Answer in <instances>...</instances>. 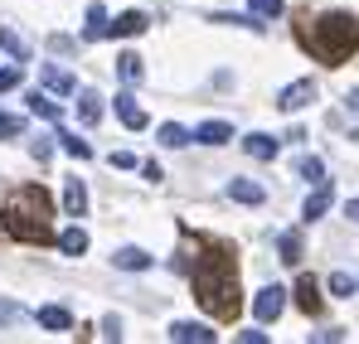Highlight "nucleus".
<instances>
[{"mask_svg": "<svg viewBox=\"0 0 359 344\" xmlns=\"http://www.w3.org/2000/svg\"><path fill=\"white\" fill-rule=\"evenodd\" d=\"M78 121L83 126H97L102 121V97L97 92H78Z\"/></svg>", "mask_w": 359, "mask_h": 344, "instance_id": "nucleus-17", "label": "nucleus"}, {"mask_svg": "<svg viewBox=\"0 0 359 344\" xmlns=\"http://www.w3.org/2000/svg\"><path fill=\"white\" fill-rule=\"evenodd\" d=\"M277 247H282V262H287V267H297V262H301V238H297V233H282Z\"/></svg>", "mask_w": 359, "mask_h": 344, "instance_id": "nucleus-26", "label": "nucleus"}, {"mask_svg": "<svg viewBox=\"0 0 359 344\" xmlns=\"http://www.w3.org/2000/svg\"><path fill=\"white\" fill-rule=\"evenodd\" d=\"M59 146L73 156V160H88V156H93V146H88L83 136H73V131H59Z\"/></svg>", "mask_w": 359, "mask_h": 344, "instance_id": "nucleus-24", "label": "nucleus"}, {"mask_svg": "<svg viewBox=\"0 0 359 344\" xmlns=\"http://www.w3.org/2000/svg\"><path fill=\"white\" fill-rule=\"evenodd\" d=\"M297 305L306 310V315H316V310H320V287H316L311 277H301V282H297Z\"/></svg>", "mask_w": 359, "mask_h": 344, "instance_id": "nucleus-19", "label": "nucleus"}, {"mask_svg": "<svg viewBox=\"0 0 359 344\" xmlns=\"http://www.w3.org/2000/svg\"><path fill=\"white\" fill-rule=\"evenodd\" d=\"M10 320H20V310H15V305H5V301H0V325H10Z\"/></svg>", "mask_w": 359, "mask_h": 344, "instance_id": "nucleus-35", "label": "nucleus"}, {"mask_svg": "<svg viewBox=\"0 0 359 344\" xmlns=\"http://www.w3.org/2000/svg\"><path fill=\"white\" fill-rule=\"evenodd\" d=\"M59 247L68 252V257H83V252H88V233H83V228H63L59 233Z\"/></svg>", "mask_w": 359, "mask_h": 344, "instance_id": "nucleus-22", "label": "nucleus"}, {"mask_svg": "<svg viewBox=\"0 0 359 344\" xmlns=\"http://www.w3.org/2000/svg\"><path fill=\"white\" fill-rule=\"evenodd\" d=\"M44 330H54V335H63V330H73V315L63 310V305H39V315H34Z\"/></svg>", "mask_w": 359, "mask_h": 344, "instance_id": "nucleus-12", "label": "nucleus"}, {"mask_svg": "<svg viewBox=\"0 0 359 344\" xmlns=\"http://www.w3.org/2000/svg\"><path fill=\"white\" fill-rule=\"evenodd\" d=\"M49 214H54V204H49L44 184H20L10 194L5 214H0V233H10L20 242H49L54 238V219Z\"/></svg>", "mask_w": 359, "mask_h": 344, "instance_id": "nucleus-2", "label": "nucleus"}, {"mask_svg": "<svg viewBox=\"0 0 359 344\" xmlns=\"http://www.w3.org/2000/svg\"><path fill=\"white\" fill-rule=\"evenodd\" d=\"M311 102H316V83H311V78H301V83H292V88H282V97H277L282 112H301V107H311Z\"/></svg>", "mask_w": 359, "mask_h": 344, "instance_id": "nucleus-5", "label": "nucleus"}, {"mask_svg": "<svg viewBox=\"0 0 359 344\" xmlns=\"http://www.w3.org/2000/svg\"><path fill=\"white\" fill-rule=\"evenodd\" d=\"M297 174H301V179H306V184H320V179H325V165H320L316 156H306V160H301V165H297Z\"/></svg>", "mask_w": 359, "mask_h": 344, "instance_id": "nucleus-27", "label": "nucleus"}, {"mask_svg": "<svg viewBox=\"0 0 359 344\" xmlns=\"http://www.w3.org/2000/svg\"><path fill=\"white\" fill-rule=\"evenodd\" d=\"M117 116H121L126 131H141V126H146V112H141V102H136L131 92H117Z\"/></svg>", "mask_w": 359, "mask_h": 344, "instance_id": "nucleus-9", "label": "nucleus"}, {"mask_svg": "<svg viewBox=\"0 0 359 344\" xmlns=\"http://www.w3.org/2000/svg\"><path fill=\"white\" fill-rule=\"evenodd\" d=\"M243 151H248L252 160H272V156H277V136H262V131H252V136H243Z\"/></svg>", "mask_w": 359, "mask_h": 344, "instance_id": "nucleus-13", "label": "nucleus"}, {"mask_svg": "<svg viewBox=\"0 0 359 344\" xmlns=\"http://www.w3.org/2000/svg\"><path fill=\"white\" fill-rule=\"evenodd\" d=\"M10 88H20V63L15 68H0V92H10Z\"/></svg>", "mask_w": 359, "mask_h": 344, "instance_id": "nucleus-31", "label": "nucleus"}, {"mask_svg": "<svg viewBox=\"0 0 359 344\" xmlns=\"http://www.w3.org/2000/svg\"><path fill=\"white\" fill-rule=\"evenodd\" d=\"M282 310H287V291L282 287H262L257 291V301H252V320H257V325H272Z\"/></svg>", "mask_w": 359, "mask_h": 344, "instance_id": "nucleus-4", "label": "nucleus"}, {"mask_svg": "<svg viewBox=\"0 0 359 344\" xmlns=\"http://www.w3.org/2000/svg\"><path fill=\"white\" fill-rule=\"evenodd\" d=\"M20 131H25V121H20V116L0 112V141H10V136H20Z\"/></svg>", "mask_w": 359, "mask_h": 344, "instance_id": "nucleus-29", "label": "nucleus"}, {"mask_svg": "<svg viewBox=\"0 0 359 344\" xmlns=\"http://www.w3.org/2000/svg\"><path fill=\"white\" fill-rule=\"evenodd\" d=\"M102 34H112V20H107V10H102V5H88V25H83V39H102Z\"/></svg>", "mask_w": 359, "mask_h": 344, "instance_id": "nucleus-15", "label": "nucleus"}, {"mask_svg": "<svg viewBox=\"0 0 359 344\" xmlns=\"http://www.w3.org/2000/svg\"><path fill=\"white\" fill-rule=\"evenodd\" d=\"M63 209L68 214H88V184L78 174H68V184H63Z\"/></svg>", "mask_w": 359, "mask_h": 344, "instance_id": "nucleus-11", "label": "nucleus"}, {"mask_svg": "<svg viewBox=\"0 0 359 344\" xmlns=\"http://www.w3.org/2000/svg\"><path fill=\"white\" fill-rule=\"evenodd\" d=\"M0 49L15 58V63H25V58H29V44H25V39H20L15 29H0Z\"/></svg>", "mask_w": 359, "mask_h": 344, "instance_id": "nucleus-23", "label": "nucleus"}, {"mask_svg": "<svg viewBox=\"0 0 359 344\" xmlns=\"http://www.w3.org/2000/svg\"><path fill=\"white\" fill-rule=\"evenodd\" d=\"M102 340H121V320H117V315L102 320Z\"/></svg>", "mask_w": 359, "mask_h": 344, "instance_id": "nucleus-32", "label": "nucleus"}, {"mask_svg": "<svg viewBox=\"0 0 359 344\" xmlns=\"http://www.w3.org/2000/svg\"><path fill=\"white\" fill-rule=\"evenodd\" d=\"M229 199H238V204H262V199H267V189H262V184H252V179H229Z\"/></svg>", "mask_w": 359, "mask_h": 344, "instance_id": "nucleus-14", "label": "nucleus"}, {"mask_svg": "<svg viewBox=\"0 0 359 344\" xmlns=\"http://www.w3.org/2000/svg\"><path fill=\"white\" fill-rule=\"evenodd\" d=\"M170 340H180V344H214V330L209 325H199V320H175L170 325Z\"/></svg>", "mask_w": 359, "mask_h": 344, "instance_id": "nucleus-8", "label": "nucleus"}, {"mask_svg": "<svg viewBox=\"0 0 359 344\" xmlns=\"http://www.w3.org/2000/svg\"><path fill=\"white\" fill-rule=\"evenodd\" d=\"M49 151H54V141H44V136H39V141H34V160H49Z\"/></svg>", "mask_w": 359, "mask_h": 344, "instance_id": "nucleus-34", "label": "nucleus"}, {"mask_svg": "<svg viewBox=\"0 0 359 344\" xmlns=\"http://www.w3.org/2000/svg\"><path fill=\"white\" fill-rule=\"evenodd\" d=\"M156 141H161V146H170V151H180V146H189V131H184L180 121H165V126L156 131Z\"/></svg>", "mask_w": 359, "mask_h": 344, "instance_id": "nucleus-21", "label": "nucleus"}, {"mask_svg": "<svg viewBox=\"0 0 359 344\" xmlns=\"http://www.w3.org/2000/svg\"><path fill=\"white\" fill-rule=\"evenodd\" d=\"M229 136H233V126H229V121H204V126L194 131V141H204V146H224Z\"/></svg>", "mask_w": 359, "mask_h": 344, "instance_id": "nucleus-18", "label": "nucleus"}, {"mask_svg": "<svg viewBox=\"0 0 359 344\" xmlns=\"http://www.w3.org/2000/svg\"><path fill=\"white\" fill-rule=\"evenodd\" d=\"M29 112L44 116V121H59V102H49L44 92H34V97H29Z\"/></svg>", "mask_w": 359, "mask_h": 344, "instance_id": "nucleus-25", "label": "nucleus"}, {"mask_svg": "<svg viewBox=\"0 0 359 344\" xmlns=\"http://www.w3.org/2000/svg\"><path fill=\"white\" fill-rule=\"evenodd\" d=\"M330 296H355V282H350L345 272H335V277H330Z\"/></svg>", "mask_w": 359, "mask_h": 344, "instance_id": "nucleus-30", "label": "nucleus"}, {"mask_svg": "<svg viewBox=\"0 0 359 344\" xmlns=\"http://www.w3.org/2000/svg\"><path fill=\"white\" fill-rule=\"evenodd\" d=\"M252 5V15H262V20H277L282 15V0H248Z\"/></svg>", "mask_w": 359, "mask_h": 344, "instance_id": "nucleus-28", "label": "nucleus"}, {"mask_svg": "<svg viewBox=\"0 0 359 344\" xmlns=\"http://www.w3.org/2000/svg\"><path fill=\"white\" fill-rule=\"evenodd\" d=\"M141 73H146L141 54H117V78L121 83H141Z\"/></svg>", "mask_w": 359, "mask_h": 344, "instance_id": "nucleus-20", "label": "nucleus"}, {"mask_svg": "<svg viewBox=\"0 0 359 344\" xmlns=\"http://www.w3.org/2000/svg\"><path fill=\"white\" fill-rule=\"evenodd\" d=\"M330 199H335V189H330V184L320 179V184H316V189L306 194V204H301V219H306V223H316V219H325V209H330Z\"/></svg>", "mask_w": 359, "mask_h": 344, "instance_id": "nucleus-7", "label": "nucleus"}, {"mask_svg": "<svg viewBox=\"0 0 359 344\" xmlns=\"http://www.w3.org/2000/svg\"><path fill=\"white\" fill-rule=\"evenodd\" d=\"M194 296L219 320H233L238 315V267H233V252L229 247H214V252L199 257V267H194Z\"/></svg>", "mask_w": 359, "mask_h": 344, "instance_id": "nucleus-1", "label": "nucleus"}, {"mask_svg": "<svg viewBox=\"0 0 359 344\" xmlns=\"http://www.w3.org/2000/svg\"><path fill=\"white\" fill-rule=\"evenodd\" d=\"M306 44L316 49L320 63H345V58L359 49V20L355 15H320L311 29H306Z\"/></svg>", "mask_w": 359, "mask_h": 344, "instance_id": "nucleus-3", "label": "nucleus"}, {"mask_svg": "<svg viewBox=\"0 0 359 344\" xmlns=\"http://www.w3.org/2000/svg\"><path fill=\"white\" fill-rule=\"evenodd\" d=\"M112 262H117L121 272H146V267H151V252H141V247H121V252H112Z\"/></svg>", "mask_w": 359, "mask_h": 344, "instance_id": "nucleus-16", "label": "nucleus"}, {"mask_svg": "<svg viewBox=\"0 0 359 344\" xmlns=\"http://www.w3.org/2000/svg\"><path fill=\"white\" fill-rule=\"evenodd\" d=\"M112 165H117V170H136V156H131V151H117Z\"/></svg>", "mask_w": 359, "mask_h": 344, "instance_id": "nucleus-33", "label": "nucleus"}, {"mask_svg": "<svg viewBox=\"0 0 359 344\" xmlns=\"http://www.w3.org/2000/svg\"><path fill=\"white\" fill-rule=\"evenodd\" d=\"M345 219H350V223H359V199H350V204H345Z\"/></svg>", "mask_w": 359, "mask_h": 344, "instance_id": "nucleus-36", "label": "nucleus"}, {"mask_svg": "<svg viewBox=\"0 0 359 344\" xmlns=\"http://www.w3.org/2000/svg\"><path fill=\"white\" fill-rule=\"evenodd\" d=\"M39 83H44L49 92H59V97H73V92H78V78L63 73V68H54V63H39Z\"/></svg>", "mask_w": 359, "mask_h": 344, "instance_id": "nucleus-6", "label": "nucleus"}, {"mask_svg": "<svg viewBox=\"0 0 359 344\" xmlns=\"http://www.w3.org/2000/svg\"><path fill=\"white\" fill-rule=\"evenodd\" d=\"M146 25H151L146 10H121L117 20H112V34H117V39H131V34H141Z\"/></svg>", "mask_w": 359, "mask_h": 344, "instance_id": "nucleus-10", "label": "nucleus"}]
</instances>
